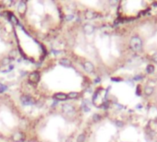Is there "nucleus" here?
Here are the masks:
<instances>
[{"label":"nucleus","instance_id":"f257e3e1","mask_svg":"<svg viewBox=\"0 0 157 142\" xmlns=\"http://www.w3.org/2000/svg\"><path fill=\"white\" fill-rule=\"evenodd\" d=\"M39 79H40V75L39 73L37 72V71H34V72H32V73L30 74V76H29V80L32 82V83H37L38 81H39Z\"/></svg>","mask_w":157,"mask_h":142},{"label":"nucleus","instance_id":"f03ea898","mask_svg":"<svg viewBox=\"0 0 157 142\" xmlns=\"http://www.w3.org/2000/svg\"><path fill=\"white\" fill-rule=\"evenodd\" d=\"M62 111L66 114H70L74 111V107L69 103H65L62 106Z\"/></svg>","mask_w":157,"mask_h":142},{"label":"nucleus","instance_id":"7ed1b4c3","mask_svg":"<svg viewBox=\"0 0 157 142\" xmlns=\"http://www.w3.org/2000/svg\"><path fill=\"white\" fill-rule=\"evenodd\" d=\"M21 101L23 105H31V104H32V101H31V98L28 97V96H22L21 98Z\"/></svg>","mask_w":157,"mask_h":142},{"label":"nucleus","instance_id":"20e7f679","mask_svg":"<svg viewBox=\"0 0 157 142\" xmlns=\"http://www.w3.org/2000/svg\"><path fill=\"white\" fill-rule=\"evenodd\" d=\"M84 67V69L87 71V72H89V73H91V72H93V65L91 63V62H85L83 65Z\"/></svg>","mask_w":157,"mask_h":142},{"label":"nucleus","instance_id":"39448f33","mask_svg":"<svg viewBox=\"0 0 157 142\" xmlns=\"http://www.w3.org/2000/svg\"><path fill=\"white\" fill-rule=\"evenodd\" d=\"M83 30H84V32H85V33L91 34V33L93 32L94 28H93V26H92L91 24H86V25L83 27Z\"/></svg>","mask_w":157,"mask_h":142},{"label":"nucleus","instance_id":"423d86ee","mask_svg":"<svg viewBox=\"0 0 157 142\" xmlns=\"http://www.w3.org/2000/svg\"><path fill=\"white\" fill-rule=\"evenodd\" d=\"M132 42H135V43H132V42H131V44H132V46L135 48L136 50H138V49H140V48H141V40H140L139 38H134V39L132 40Z\"/></svg>","mask_w":157,"mask_h":142},{"label":"nucleus","instance_id":"0eeeda50","mask_svg":"<svg viewBox=\"0 0 157 142\" xmlns=\"http://www.w3.org/2000/svg\"><path fill=\"white\" fill-rule=\"evenodd\" d=\"M26 3L25 2H21L19 4V7H18V11L21 13V14H23L25 11H26Z\"/></svg>","mask_w":157,"mask_h":142},{"label":"nucleus","instance_id":"6e6552de","mask_svg":"<svg viewBox=\"0 0 157 142\" xmlns=\"http://www.w3.org/2000/svg\"><path fill=\"white\" fill-rule=\"evenodd\" d=\"M59 65H61L63 67H66V68H69V67H71V63H70V61L68 60V59H65V58H63V59H60L59 60Z\"/></svg>","mask_w":157,"mask_h":142},{"label":"nucleus","instance_id":"1a4fd4ad","mask_svg":"<svg viewBox=\"0 0 157 142\" xmlns=\"http://www.w3.org/2000/svg\"><path fill=\"white\" fill-rule=\"evenodd\" d=\"M55 98L58 101H65L67 98H68V96L65 94V93H62V92H59V93H57V94H55Z\"/></svg>","mask_w":157,"mask_h":142},{"label":"nucleus","instance_id":"9d476101","mask_svg":"<svg viewBox=\"0 0 157 142\" xmlns=\"http://www.w3.org/2000/svg\"><path fill=\"white\" fill-rule=\"evenodd\" d=\"M22 137H23V136H22V133H21V132H18V133H16V134H14V136H13V140L14 141H21V139H22Z\"/></svg>","mask_w":157,"mask_h":142},{"label":"nucleus","instance_id":"9b49d317","mask_svg":"<svg viewBox=\"0 0 157 142\" xmlns=\"http://www.w3.org/2000/svg\"><path fill=\"white\" fill-rule=\"evenodd\" d=\"M16 55H17V51L16 50H11L9 54H8V57L10 59H14L16 57Z\"/></svg>","mask_w":157,"mask_h":142},{"label":"nucleus","instance_id":"f8f14e48","mask_svg":"<svg viewBox=\"0 0 157 142\" xmlns=\"http://www.w3.org/2000/svg\"><path fill=\"white\" fill-rule=\"evenodd\" d=\"M85 16H86V18H87V19L91 20V19L94 18V14L92 12V11H87V12H86V14H85Z\"/></svg>","mask_w":157,"mask_h":142},{"label":"nucleus","instance_id":"ddd939ff","mask_svg":"<svg viewBox=\"0 0 157 142\" xmlns=\"http://www.w3.org/2000/svg\"><path fill=\"white\" fill-rule=\"evenodd\" d=\"M10 58L9 57H5L3 60H2V65H4V66H7V65H8V64L10 63Z\"/></svg>","mask_w":157,"mask_h":142},{"label":"nucleus","instance_id":"4468645a","mask_svg":"<svg viewBox=\"0 0 157 142\" xmlns=\"http://www.w3.org/2000/svg\"><path fill=\"white\" fill-rule=\"evenodd\" d=\"M7 86H6V85L0 83V93L4 92V91H5V90H7Z\"/></svg>","mask_w":157,"mask_h":142},{"label":"nucleus","instance_id":"2eb2a0df","mask_svg":"<svg viewBox=\"0 0 157 142\" xmlns=\"http://www.w3.org/2000/svg\"><path fill=\"white\" fill-rule=\"evenodd\" d=\"M77 96H78V92H70V93H68V98H69V99H73V98H76Z\"/></svg>","mask_w":157,"mask_h":142},{"label":"nucleus","instance_id":"dca6fc26","mask_svg":"<svg viewBox=\"0 0 157 142\" xmlns=\"http://www.w3.org/2000/svg\"><path fill=\"white\" fill-rule=\"evenodd\" d=\"M84 140H85V136H84L83 134L79 135L78 137V138H77V141L78 142H84Z\"/></svg>","mask_w":157,"mask_h":142},{"label":"nucleus","instance_id":"f3484780","mask_svg":"<svg viewBox=\"0 0 157 142\" xmlns=\"http://www.w3.org/2000/svg\"><path fill=\"white\" fill-rule=\"evenodd\" d=\"M74 18V16L73 15H68V16H67L66 17V20H72V19H73Z\"/></svg>","mask_w":157,"mask_h":142},{"label":"nucleus","instance_id":"a211bd4d","mask_svg":"<svg viewBox=\"0 0 157 142\" xmlns=\"http://www.w3.org/2000/svg\"><path fill=\"white\" fill-rule=\"evenodd\" d=\"M98 118H99V115H93L94 121H97V120H99Z\"/></svg>","mask_w":157,"mask_h":142}]
</instances>
